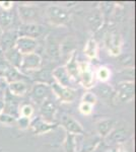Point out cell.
Instances as JSON below:
<instances>
[{"label":"cell","instance_id":"cell-1","mask_svg":"<svg viewBox=\"0 0 136 152\" xmlns=\"http://www.w3.org/2000/svg\"><path fill=\"white\" fill-rule=\"evenodd\" d=\"M46 16L51 24L61 26H65L70 21L71 12L63 6L49 5L46 8Z\"/></svg>","mask_w":136,"mask_h":152},{"label":"cell","instance_id":"cell-2","mask_svg":"<svg viewBox=\"0 0 136 152\" xmlns=\"http://www.w3.org/2000/svg\"><path fill=\"white\" fill-rule=\"evenodd\" d=\"M132 136V129L130 126H127L126 124L117 125L112 130L110 134L105 138L106 144H116V145H122L126 143L129 138Z\"/></svg>","mask_w":136,"mask_h":152},{"label":"cell","instance_id":"cell-3","mask_svg":"<svg viewBox=\"0 0 136 152\" xmlns=\"http://www.w3.org/2000/svg\"><path fill=\"white\" fill-rule=\"evenodd\" d=\"M52 94V90L50 87V84L43 82H36L33 84L31 90L29 92V96L34 104H38L39 107L50 97V94Z\"/></svg>","mask_w":136,"mask_h":152},{"label":"cell","instance_id":"cell-4","mask_svg":"<svg viewBox=\"0 0 136 152\" xmlns=\"http://www.w3.org/2000/svg\"><path fill=\"white\" fill-rule=\"evenodd\" d=\"M134 82L124 81L118 84L117 89L115 90L113 102L114 104H124L134 99Z\"/></svg>","mask_w":136,"mask_h":152},{"label":"cell","instance_id":"cell-5","mask_svg":"<svg viewBox=\"0 0 136 152\" xmlns=\"http://www.w3.org/2000/svg\"><path fill=\"white\" fill-rule=\"evenodd\" d=\"M45 31L46 28L40 23H21L17 28L18 37H26L35 40L45 35Z\"/></svg>","mask_w":136,"mask_h":152},{"label":"cell","instance_id":"cell-6","mask_svg":"<svg viewBox=\"0 0 136 152\" xmlns=\"http://www.w3.org/2000/svg\"><path fill=\"white\" fill-rule=\"evenodd\" d=\"M42 57L40 54L38 53H32L23 55V60L19 71L23 73V71H29V72H36L39 71L42 67Z\"/></svg>","mask_w":136,"mask_h":152},{"label":"cell","instance_id":"cell-7","mask_svg":"<svg viewBox=\"0 0 136 152\" xmlns=\"http://www.w3.org/2000/svg\"><path fill=\"white\" fill-rule=\"evenodd\" d=\"M51 90L54 94L58 97L59 100H61L62 102H72L74 99H76V91L72 87H65L61 86L58 83L52 82L50 83Z\"/></svg>","mask_w":136,"mask_h":152},{"label":"cell","instance_id":"cell-8","mask_svg":"<svg viewBox=\"0 0 136 152\" xmlns=\"http://www.w3.org/2000/svg\"><path fill=\"white\" fill-rule=\"evenodd\" d=\"M105 46L110 55H120L121 47H122V39H121L120 34L116 31L109 33L105 38Z\"/></svg>","mask_w":136,"mask_h":152},{"label":"cell","instance_id":"cell-9","mask_svg":"<svg viewBox=\"0 0 136 152\" xmlns=\"http://www.w3.org/2000/svg\"><path fill=\"white\" fill-rule=\"evenodd\" d=\"M95 72L88 63H79V79L78 80L80 81L83 87L86 89L93 88V83H95Z\"/></svg>","mask_w":136,"mask_h":152},{"label":"cell","instance_id":"cell-10","mask_svg":"<svg viewBox=\"0 0 136 152\" xmlns=\"http://www.w3.org/2000/svg\"><path fill=\"white\" fill-rule=\"evenodd\" d=\"M38 47H39L38 40L26 38V37H18V39H17L15 42V46H14V48H15L21 55L37 53Z\"/></svg>","mask_w":136,"mask_h":152},{"label":"cell","instance_id":"cell-11","mask_svg":"<svg viewBox=\"0 0 136 152\" xmlns=\"http://www.w3.org/2000/svg\"><path fill=\"white\" fill-rule=\"evenodd\" d=\"M56 127H57L56 123H48V122L44 121L40 116H38V117H35L33 120H31L29 129L35 135H43L51 132Z\"/></svg>","mask_w":136,"mask_h":152},{"label":"cell","instance_id":"cell-12","mask_svg":"<svg viewBox=\"0 0 136 152\" xmlns=\"http://www.w3.org/2000/svg\"><path fill=\"white\" fill-rule=\"evenodd\" d=\"M19 109H21V104L17 100V97L13 96L9 94L8 90H6L3 97V111L2 113L10 115V116L17 119L19 117Z\"/></svg>","mask_w":136,"mask_h":152},{"label":"cell","instance_id":"cell-13","mask_svg":"<svg viewBox=\"0 0 136 152\" xmlns=\"http://www.w3.org/2000/svg\"><path fill=\"white\" fill-rule=\"evenodd\" d=\"M85 23L91 33H96L104 24V15L100 8H95L85 16Z\"/></svg>","mask_w":136,"mask_h":152},{"label":"cell","instance_id":"cell-14","mask_svg":"<svg viewBox=\"0 0 136 152\" xmlns=\"http://www.w3.org/2000/svg\"><path fill=\"white\" fill-rule=\"evenodd\" d=\"M61 126L65 129L66 133L75 135V136L85 134V129L82 125L69 115H63L61 117Z\"/></svg>","mask_w":136,"mask_h":152},{"label":"cell","instance_id":"cell-15","mask_svg":"<svg viewBox=\"0 0 136 152\" xmlns=\"http://www.w3.org/2000/svg\"><path fill=\"white\" fill-rule=\"evenodd\" d=\"M18 14L21 23H38L37 19L39 18V9L33 5H18Z\"/></svg>","mask_w":136,"mask_h":152},{"label":"cell","instance_id":"cell-16","mask_svg":"<svg viewBox=\"0 0 136 152\" xmlns=\"http://www.w3.org/2000/svg\"><path fill=\"white\" fill-rule=\"evenodd\" d=\"M57 105L50 97L40 105V117L48 123H55Z\"/></svg>","mask_w":136,"mask_h":152},{"label":"cell","instance_id":"cell-17","mask_svg":"<svg viewBox=\"0 0 136 152\" xmlns=\"http://www.w3.org/2000/svg\"><path fill=\"white\" fill-rule=\"evenodd\" d=\"M18 39V33H17V28H10L7 31H3V35L0 40V52L1 54L9 49L14 48L15 46V42Z\"/></svg>","mask_w":136,"mask_h":152},{"label":"cell","instance_id":"cell-18","mask_svg":"<svg viewBox=\"0 0 136 152\" xmlns=\"http://www.w3.org/2000/svg\"><path fill=\"white\" fill-rule=\"evenodd\" d=\"M51 75H52V78H53L54 82L58 83L61 86L71 87V85H72V79H71L70 75L68 74L67 70H66L64 65L58 66L55 69L52 70Z\"/></svg>","mask_w":136,"mask_h":152},{"label":"cell","instance_id":"cell-19","mask_svg":"<svg viewBox=\"0 0 136 152\" xmlns=\"http://www.w3.org/2000/svg\"><path fill=\"white\" fill-rule=\"evenodd\" d=\"M116 125H117V121L112 119V118H106V119H102L98 121L96 124V130L98 136L102 139H105L112 132V130L115 128Z\"/></svg>","mask_w":136,"mask_h":152},{"label":"cell","instance_id":"cell-20","mask_svg":"<svg viewBox=\"0 0 136 152\" xmlns=\"http://www.w3.org/2000/svg\"><path fill=\"white\" fill-rule=\"evenodd\" d=\"M93 94L96 96V99L100 97L105 102H113L115 89L107 82H101L93 88Z\"/></svg>","mask_w":136,"mask_h":152},{"label":"cell","instance_id":"cell-21","mask_svg":"<svg viewBox=\"0 0 136 152\" xmlns=\"http://www.w3.org/2000/svg\"><path fill=\"white\" fill-rule=\"evenodd\" d=\"M1 55L9 65L12 66L13 68H15V69L19 70L21 64V60H23V55H21L15 48L9 49V50L2 53Z\"/></svg>","mask_w":136,"mask_h":152},{"label":"cell","instance_id":"cell-22","mask_svg":"<svg viewBox=\"0 0 136 152\" xmlns=\"http://www.w3.org/2000/svg\"><path fill=\"white\" fill-rule=\"evenodd\" d=\"M76 41L73 37H67L64 39L61 44H59V51H60V58L64 57L68 60L72 54L75 52Z\"/></svg>","mask_w":136,"mask_h":152},{"label":"cell","instance_id":"cell-23","mask_svg":"<svg viewBox=\"0 0 136 152\" xmlns=\"http://www.w3.org/2000/svg\"><path fill=\"white\" fill-rule=\"evenodd\" d=\"M67 70L68 74L70 75L72 80L79 79V63L77 62V56H76V51L69 57L66 65H64Z\"/></svg>","mask_w":136,"mask_h":152},{"label":"cell","instance_id":"cell-24","mask_svg":"<svg viewBox=\"0 0 136 152\" xmlns=\"http://www.w3.org/2000/svg\"><path fill=\"white\" fill-rule=\"evenodd\" d=\"M15 21L14 12L11 10H3L0 8V28L4 31L13 28V24Z\"/></svg>","mask_w":136,"mask_h":152},{"label":"cell","instance_id":"cell-25","mask_svg":"<svg viewBox=\"0 0 136 152\" xmlns=\"http://www.w3.org/2000/svg\"><path fill=\"white\" fill-rule=\"evenodd\" d=\"M7 90L13 96H23L28 92V84L24 81H15L7 84Z\"/></svg>","mask_w":136,"mask_h":152},{"label":"cell","instance_id":"cell-26","mask_svg":"<svg viewBox=\"0 0 136 152\" xmlns=\"http://www.w3.org/2000/svg\"><path fill=\"white\" fill-rule=\"evenodd\" d=\"M47 54L53 60H59L60 59V51H59V44L54 39H47Z\"/></svg>","mask_w":136,"mask_h":152},{"label":"cell","instance_id":"cell-27","mask_svg":"<svg viewBox=\"0 0 136 152\" xmlns=\"http://www.w3.org/2000/svg\"><path fill=\"white\" fill-rule=\"evenodd\" d=\"M85 55L88 59H96L98 56V44L95 39H88L85 46Z\"/></svg>","mask_w":136,"mask_h":152},{"label":"cell","instance_id":"cell-28","mask_svg":"<svg viewBox=\"0 0 136 152\" xmlns=\"http://www.w3.org/2000/svg\"><path fill=\"white\" fill-rule=\"evenodd\" d=\"M63 147H64V151L65 152H76V136L75 135L66 133Z\"/></svg>","mask_w":136,"mask_h":152},{"label":"cell","instance_id":"cell-29","mask_svg":"<svg viewBox=\"0 0 136 152\" xmlns=\"http://www.w3.org/2000/svg\"><path fill=\"white\" fill-rule=\"evenodd\" d=\"M96 77L98 78L99 81L101 82H107L111 78V71L106 66H101L96 72Z\"/></svg>","mask_w":136,"mask_h":152},{"label":"cell","instance_id":"cell-30","mask_svg":"<svg viewBox=\"0 0 136 152\" xmlns=\"http://www.w3.org/2000/svg\"><path fill=\"white\" fill-rule=\"evenodd\" d=\"M96 96L95 95V94L91 91H86L83 94L82 97H81V102H83V104H87L91 105V107H93L96 104Z\"/></svg>","mask_w":136,"mask_h":152},{"label":"cell","instance_id":"cell-31","mask_svg":"<svg viewBox=\"0 0 136 152\" xmlns=\"http://www.w3.org/2000/svg\"><path fill=\"white\" fill-rule=\"evenodd\" d=\"M34 115V107L31 104H23L19 109V116L31 119Z\"/></svg>","mask_w":136,"mask_h":152},{"label":"cell","instance_id":"cell-32","mask_svg":"<svg viewBox=\"0 0 136 152\" xmlns=\"http://www.w3.org/2000/svg\"><path fill=\"white\" fill-rule=\"evenodd\" d=\"M120 74L122 77H125L124 79H123V81H121V82H124V81L134 82V68L133 67L125 68V69H123V71H121Z\"/></svg>","mask_w":136,"mask_h":152},{"label":"cell","instance_id":"cell-33","mask_svg":"<svg viewBox=\"0 0 136 152\" xmlns=\"http://www.w3.org/2000/svg\"><path fill=\"white\" fill-rule=\"evenodd\" d=\"M29 123H31V119L21 116H19L15 121V125L19 130H28L29 128Z\"/></svg>","mask_w":136,"mask_h":152},{"label":"cell","instance_id":"cell-34","mask_svg":"<svg viewBox=\"0 0 136 152\" xmlns=\"http://www.w3.org/2000/svg\"><path fill=\"white\" fill-rule=\"evenodd\" d=\"M16 119L14 117L10 116V115L4 114V113H1L0 114V123L6 125V126H10V125L15 124Z\"/></svg>","mask_w":136,"mask_h":152},{"label":"cell","instance_id":"cell-35","mask_svg":"<svg viewBox=\"0 0 136 152\" xmlns=\"http://www.w3.org/2000/svg\"><path fill=\"white\" fill-rule=\"evenodd\" d=\"M93 107L87 104H83V102H80L79 104V112L85 116H90V115L93 114Z\"/></svg>","mask_w":136,"mask_h":152},{"label":"cell","instance_id":"cell-36","mask_svg":"<svg viewBox=\"0 0 136 152\" xmlns=\"http://www.w3.org/2000/svg\"><path fill=\"white\" fill-rule=\"evenodd\" d=\"M6 90H7V83L1 78V80H0V99L4 97Z\"/></svg>","mask_w":136,"mask_h":152},{"label":"cell","instance_id":"cell-37","mask_svg":"<svg viewBox=\"0 0 136 152\" xmlns=\"http://www.w3.org/2000/svg\"><path fill=\"white\" fill-rule=\"evenodd\" d=\"M13 7V2L11 1H0V8L3 10H10Z\"/></svg>","mask_w":136,"mask_h":152},{"label":"cell","instance_id":"cell-38","mask_svg":"<svg viewBox=\"0 0 136 152\" xmlns=\"http://www.w3.org/2000/svg\"><path fill=\"white\" fill-rule=\"evenodd\" d=\"M106 152H119V147H114V148H111L109 149V150H107Z\"/></svg>","mask_w":136,"mask_h":152},{"label":"cell","instance_id":"cell-39","mask_svg":"<svg viewBox=\"0 0 136 152\" xmlns=\"http://www.w3.org/2000/svg\"><path fill=\"white\" fill-rule=\"evenodd\" d=\"M100 146H101V144H100V145H99L98 148H96V150H95V151H93V152H102V151H101V149H100ZM105 152H106V151H105Z\"/></svg>","mask_w":136,"mask_h":152},{"label":"cell","instance_id":"cell-40","mask_svg":"<svg viewBox=\"0 0 136 152\" xmlns=\"http://www.w3.org/2000/svg\"><path fill=\"white\" fill-rule=\"evenodd\" d=\"M2 35H3V29L0 28V40H1V38H2Z\"/></svg>","mask_w":136,"mask_h":152},{"label":"cell","instance_id":"cell-41","mask_svg":"<svg viewBox=\"0 0 136 152\" xmlns=\"http://www.w3.org/2000/svg\"><path fill=\"white\" fill-rule=\"evenodd\" d=\"M0 58H1V55H0Z\"/></svg>","mask_w":136,"mask_h":152},{"label":"cell","instance_id":"cell-42","mask_svg":"<svg viewBox=\"0 0 136 152\" xmlns=\"http://www.w3.org/2000/svg\"><path fill=\"white\" fill-rule=\"evenodd\" d=\"M0 55H1V52H0Z\"/></svg>","mask_w":136,"mask_h":152},{"label":"cell","instance_id":"cell-43","mask_svg":"<svg viewBox=\"0 0 136 152\" xmlns=\"http://www.w3.org/2000/svg\"><path fill=\"white\" fill-rule=\"evenodd\" d=\"M0 80H1V78H0Z\"/></svg>","mask_w":136,"mask_h":152}]
</instances>
